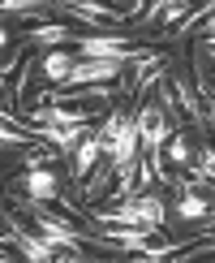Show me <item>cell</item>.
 I'll return each instance as SVG.
<instances>
[{"label": "cell", "instance_id": "277c9868", "mask_svg": "<svg viewBox=\"0 0 215 263\" xmlns=\"http://www.w3.org/2000/svg\"><path fill=\"white\" fill-rule=\"evenodd\" d=\"M134 250H142V255H168V237L159 233L155 224H146L142 233H138V242H134Z\"/></svg>", "mask_w": 215, "mask_h": 263}, {"label": "cell", "instance_id": "30bf717a", "mask_svg": "<svg viewBox=\"0 0 215 263\" xmlns=\"http://www.w3.org/2000/svg\"><path fill=\"white\" fill-rule=\"evenodd\" d=\"M5 39H9V35H5V30H0V48H5Z\"/></svg>", "mask_w": 215, "mask_h": 263}, {"label": "cell", "instance_id": "52a82bcc", "mask_svg": "<svg viewBox=\"0 0 215 263\" xmlns=\"http://www.w3.org/2000/svg\"><path fill=\"white\" fill-rule=\"evenodd\" d=\"M69 69H73V61L64 57V52H52V57L43 61V73H48V78H56V82L69 78Z\"/></svg>", "mask_w": 215, "mask_h": 263}, {"label": "cell", "instance_id": "3957f363", "mask_svg": "<svg viewBox=\"0 0 215 263\" xmlns=\"http://www.w3.org/2000/svg\"><path fill=\"white\" fill-rule=\"evenodd\" d=\"M26 190H30V199H52V194H56V177H52L48 168H30Z\"/></svg>", "mask_w": 215, "mask_h": 263}, {"label": "cell", "instance_id": "8992f818", "mask_svg": "<svg viewBox=\"0 0 215 263\" xmlns=\"http://www.w3.org/2000/svg\"><path fill=\"white\" fill-rule=\"evenodd\" d=\"M181 216H185V220H202V216H207V194L189 190V199H181Z\"/></svg>", "mask_w": 215, "mask_h": 263}, {"label": "cell", "instance_id": "6da1fadb", "mask_svg": "<svg viewBox=\"0 0 215 263\" xmlns=\"http://www.w3.org/2000/svg\"><path fill=\"white\" fill-rule=\"evenodd\" d=\"M138 138L146 142V147H159V142L168 138V117H164V108H142V117H138Z\"/></svg>", "mask_w": 215, "mask_h": 263}, {"label": "cell", "instance_id": "9c48e42d", "mask_svg": "<svg viewBox=\"0 0 215 263\" xmlns=\"http://www.w3.org/2000/svg\"><path fill=\"white\" fill-rule=\"evenodd\" d=\"M0 142H26V134H22V129H13L5 117H0Z\"/></svg>", "mask_w": 215, "mask_h": 263}, {"label": "cell", "instance_id": "7a4b0ae2", "mask_svg": "<svg viewBox=\"0 0 215 263\" xmlns=\"http://www.w3.org/2000/svg\"><path fill=\"white\" fill-rule=\"evenodd\" d=\"M82 52H86V57H112V61H125V57H129L121 39H86Z\"/></svg>", "mask_w": 215, "mask_h": 263}, {"label": "cell", "instance_id": "5b68a950", "mask_svg": "<svg viewBox=\"0 0 215 263\" xmlns=\"http://www.w3.org/2000/svg\"><path fill=\"white\" fill-rule=\"evenodd\" d=\"M95 160H99V138H82V147H78V177H86V173L95 168Z\"/></svg>", "mask_w": 215, "mask_h": 263}, {"label": "cell", "instance_id": "ba28073f", "mask_svg": "<svg viewBox=\"0 0 215 263\" xmlns=\"http://www.w3.org/2000/svg\"><path fill=\"white\" fill-rule=\"evenodd\" d=\"M35 39H39V43H56V39H64V26H39Z\"/></svg>", "mask_w": 215, "mask_h": 263}]
</instances>
